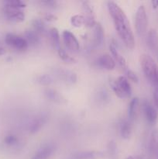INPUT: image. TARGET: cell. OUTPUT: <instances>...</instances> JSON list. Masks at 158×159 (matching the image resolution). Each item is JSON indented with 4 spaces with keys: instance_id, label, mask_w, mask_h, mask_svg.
<instances>
[{
    "instance_id": "cell-40",
    "label": "cell",
    "mask_w": 158,
    "mask_h": 159,
    "mask_svg": "<svg viewBox=\"0 0 158 159\" xmlns=\"http://www.w3.org/2000/svg\"><path fill=\"white\" fill-rule=\"evenodd\" d=\"M137 159H146V158H143V157H138Z\"/></svg>"
},
{
    "instance_id": "cell-25",
    "label": "cell",
    "mask_w": 158,
    "mask_h": 159,
    "mask_svg": "<svg viewBox=\"0 0 158 159\" xmlns=\"http://www.w3.org/2000/svg\"><path fill=\"white\" fill-rule=\"evenodd\" d=\"M71 23L74 27H81L85 25V17L82 15H74L71 18Z\"/></svg>"
},
{
    "instance_id": "cell-5",
    "label": "cell",
    "mask_w": 158,
    "mask_h": 159,
    "mask_svg": "<svg viewBox=\"0 0 158 159\" xmlns=\"http://www.w3.org/2000/svg\"><path fill=\"white\" fill-rule=\"evenodd\" d=\"M5 42L8 46L15 50H18V51L26 50L29 46L24 37L15 35V34H11V33L6 34V37H5Z\"/></svg>"
},
{
    "instance_id": "cell-12",
    "label": "cell",
    "mask_w": 158,
    "mask_h": 159,
    "mask_svg": "<svg viewBox=\"0 0 158 159\" xmlns=\"http://www.w3.org/2000/svg\"><path fill=\"white\" fill-rule=\"evenodd\" d=\"M96 65L99 68L106 70H113L116 68V61L113 57L108 54H104L99 56L96 60Z\"/></svg>"
},
{
    "instance_id": "cell-16",
    "label": "cell",
    "mask_w": 158,
    "mask_h": 159,
    "mask_svg": "<svg viewBox=\"0 0 158 159\" xmlns=\"http://www.w3.org/2000/svg\"><path fill=\"white\" fill-rule=\"evenodd\" d=\"M104 157V153L99 151H85L79 152L74 155L76 159H99Z\"/></svg>"
},
{
    "instance_id": "cell-32",
    "label": "cell",
    "mask_w": 158,
    "mask_h": 159,
    "mask_svg": "<svg viewBox=\"0 0 158 159\" xmlns=\"http://www.w3.org/2000/svg\"><path fill=\"white\" fill-rule=\"evenodd\" d=\"M108 152H109V155L111 156L116 157V149H117V146H116V143L114 141H110L108 144Z\"/></svg>"
},
{
    "instance_id": "cell-2",
    "label": "cell",
    "mask_w": 158,
    "mask_h": 159,
    "mask_svg": "<svg viewBox=\"0 0 158 159\" xmlns=\"http://www.w3.org/2000/svg\"><path fill=\"white\" fill-rule=\"evenodd\" d=\"M109 84L115 94L120 99L129 98L131 96V85L128 79L125 76H119L116 80H111Z\"/></svg>"
},
{
    "instance_id": "cell-15",
    "label": "cell",
    "mask_w": 158,
    "mask_h": 159,
    "mask_svg": "<svg viewBox=\"0 0 158 159\" xmlns=\"http://www.w3.org/2000/svg\"><path fill=\"white\" fill-rule=\"evenodd\" d=\"M44 96L48 100L58 104H63L67 102L66 99L55 89H46L44 91Z\"/></svg>"
},
{
    "instance_id": "cell-29",
    "label": "cell",
    "mask_w": 158,
    "mask_h": 159,
    "mask_svg": "<svg viewBox=\"0 0 158 159\" xmlns=\"http://www.w3.org/2000/svg\"><path fill=\"white\" fill-rule=\"evenodd\" d=\"M5 144L9 146H14L16 145L19 142V139L14 134H9L5 137L4 138Z\"/></svg>"
},
{
    "instance_id": "cell-21",
    "label": "cell",
    "mask_w": 158,
    "mask_h": 159,
    "mask_svg": "<svg viewBox=\"0 0 158 159\" xmlns=\"http://www.w3.org/2000/svg\"><path fill=\"white\" fill-rule=\"evenodd\" d=\"M25 39L27 41L28 44L32 45V46H36L40 42V34H37V32L33 30H26L25 33Z\"/></svg>"
},
{
    "instance_id": "cell-23",
    "label": "cell",
    "mask_w": 158,
    "mask_h": 159,
    "mask_svg": "<svg viewBox=\"0 0 158 159\" xmlns=\"http://www.w3.org/2000/svg\"><path fill=\"white\" fill-rule=\"evenodd\" d=\"M32 26L33 30L37 32L38 34H44L46 32V25L44 22L40 19H34L32 21Z\"/></svg>"
},
{
    "instance_id": "cell-26",
    "label": "cell",
    "mask_w": 158,
    "mask_h": 159,
    "mask_svg": "<svg viewBox=\"0 0 158 159\" xmlns=\"http://www.w3.org/2000/svg\"><path fill=\"white\" fill-rule=\"evenodd\" d=\"M150 144H151V146H150L151 150L158 155V129L153 130V133H152Z\"/></svg>"
},
{
    "instance_id": "cell-6",
    "label": "cell",
    "mask_w": 158,
    "mask_h": 159,
    "mask_svg": "<svg viewBox=\"0 0 158 159\" xmlns=\"http://www.w3.org/2000/svg\"><path fill=\"white\" fill-rule=\"evenodd\" d=\"M3 12H4V15L6 19L12 22L20 23V22L24 21L25 20V14L22 9L4 6Z\"/></svg>"
},
{
    "instance_id": "cell-7",
    "label": "cell",
    "mask_w": 158,
    "mask_h": 159,
    "mask_svg": "<svg viewBox=\"0 0 158 159\" xmlns=\"http://www.w3.org/2000/svg\"><path fill=\"white\" fill-rule=\"evenodd\" d=\"M62 37H63L64 43L68 50L72 52H76L78 51L80 48L79 42L73 33L68 30H65L62 33Z\"/></svg>"
},
{
    "instance_id": "cell-13",
    "label": "cell",
    "mask_w": 158,
    "mask_h": 159,
    "mask_svg": "<svg viewBox=\"0 0 158 159\" xmlns=\"http://www.w3.org/2000/svg\"><path fill=\"white\" fill-rule=\"evenodd\" d=\"M94 32H93V44L95 48H99L103 44L104 37V29L101 23H96L94 27Z\"/></svg>"
},
{
    "instance_id": "cell-8",
    "label": "cell",
    "mask_w": 158,
    "mask_h": 159,
    "mask_svg": "<svg viewBox=\"0 0 158 159\" xmlns=\"http://www.w3.org/2000/svg\"><path fill=\"white\" fill-rule=\"evenodd\" d=\"M82 9L85 16V25L88 27H94L96 24L95 16H94V9L91 3L88 1H85L82 2Z\"/></svg>"
},
{
    "instance_id": "cell-4",
    "label": "cell",
    "mask_w": 158,
    "mask_h": 159,
    "mask_svg": "<svg viewBox=\"0 0 158 159\" xmlns=\"http://www.w3.org/2000/svg\"><path fill=\"white\" fill-rule=\"evenodd\" d=\"M135 26L136 33L139 36H143L147 31L148 26V17L146 12L145 6L140 5L136 10L135 16Z\"/></svg>"
},
{
    "instance_id": "cell-20",
    "label": "cell",
    "mask_w": 158,
    "mask_h": 159,
    "mask_svg": "<svg viewBox=\"0 0 158 159\" xmlns=\"http://www.w3.org/2000/svg\"><path fill=\"white\" fill-rule=\"evenodd\" d=\"M119 131L122 138L124 139H128L131 136L132 134V125L131 122L127 120H123L121 121L120 125H119Z\"/></svg>"
},
{
    "instance_id": "cell-35",
    "label": "cell",
    "mask_w": 158,
    "mask_h": 159,
    "mask_svg": "<svg viewBox=\"0 0 158 159\" xmlns=\"http://www.w3.org/2000/svg\"><path fill=\"white\" fill-rule=\"evenodd\" d=\"M42 3L46 5V6H55L57 4V2L56 1H47V0H45V1H42Z\"/></svg>"
},
{
    "instance_id": "cell-34",
    "label": "cell",
    "mask_w": 158,
    "mask_h": 159,
    "mask_svg": "<svg viewBox=\"0 0 158 159\" xmlns=\"http://www.w3.org/2000/svg\"><path fill=\"white\" fill-rule=\"evenodd\" d=\"M153 100H154L155 106L158 109V86L153 90Z\"/></svg>"
},
{
    "instance_id": "cell-38",
    "label": "cell",
    "mask_w": 158,
    "mask_h": 159,
    "mask_svg": "<svg viewBox=\"0 0 158 159\" xmlns=\"http://www.w3.org/2000/svg\"><path fill=\"white\" fill-rule=\"evenodd\" d=\"M156 83L158 84V69H157V73H156Z\"/></svg>"
},
{
    "instance_id": "cell-37",
    "label": "cell",
    "mask_w": 158,
    "mask_h": 159,
    "mask_svg": "<svg viewBox=\"0 0 158 159\" xmlns=\"http://www.w3.org/2000/svg\"><path fill=\"white\" fill-rule=\"evenodd\" d=\"M5 53H6V50L2 46L1 43H0V55H3V54H5Z\"/></svg>"
},
{
    "instance_id": "cell-14",
    "label": "cell",
    "mask_w": 158,
    "mask_h": 159,
    "mask_svg": "<svg viewBox=\"0 0 158 159\" xmlns=\"http://www.w3.org/2000/svg\"><path fill=\"white\" fill-rule=\"evenodd\" d=\"M147 43L153 52L158 51V33L155 29H150L147 34Z\"/></svg>"
},
{
    "instance_id": "cell-28",
    "label": "cell",
    "mask_w": 158,
    "mask_h": 159,
    "mask_svg": "<svg viewBox=\"0 0 158 159\" xmlns=\"http://www.w3.org/2000/svg\"><path fill=\"white\" fill-rule=\"evenodd\" d=\"M37 82L42 85H50L53 82V78L50 75H41L37 78Z\"/></svg>"
},
{
    "instance_id": "cell-9",
    "label": "cell",
    "mask_w": 158,
    "mask_h": 159,
    "mask_svg": "<svg viewBox=\"0 0 158 159\" xmlns=\"http://www.w3.org/2000/svg\"><path fill=\"white\" fill-rule=\"evenodd\" d=\"M142 108L146 120L150 124H155L157 120L158 113L153 105L148 101L144 100L142 104Z\"/></svg>"
},
{
    "instance_id": "cell-10",
    "label": "cell",
    "mask_w": 158,
    "mask_h": 159,
    "mask_svg": "<svg viewBox=\"0 0 158 159\" xmlns=\"http://www.w3.org/2000/svg\"><path fill=\"white\" fill-rule=\"evenodd\" d=\"M54 73L58 77L59 79H60L67 84L71 85V84H74L77 82L76 74L73 71H69V70L64 69V68H56L54 70Z\"/></svg>"
},
{
    "instance_id": "cell-1",
    "label": "cell",
    "mask_w": 158,
    "mask_h": 159,
    "mask_svg": "<svg viewBox=\"0 0 158 159\" xmlns=\"http://www.w3.org/2000/svg\"><path fill=\"white\" fill-rule=\"evenodd\" d=\"M107 7L118 35L126 48L133 49L135 47V37L127 16L122 8L114 2H108Z\"/></svg>"
},
{
    "instance_id": "cell-31",
    "label": "cell",
    "mask_w": 158,
    "mask_h": 159,
    "mask_svg": "<svg viewBox=\"0 0 158 159\" xmlns=\"http://www.w3.org/2000/svg\"><path fill=\"white\" fill-rule=\"evenodd\" d=\"M125 71V74H126L127 78H128L130 81L135 82V83H138V82H139V78H138L137 75H136L134 71L129 69V68H126Z\"/></svg>"
},
{
    "instance_id": "cell-30",
    "label": "cell",
    "mask_w": 158,
    "mask_h": 159,
    "mask_svg": "<svg viewBox=\"0 0 158 159\" xmlns=\"http://www.w3.org/2000/svg\"><path fill=\"white\" fill-rule=\"evenodd\" d=\"M97 97L99 101L104 102V103H105V102H107V101H108V99H109V96H108V92L105 89L99 90L97 93Z\"/></svg>"
},
{
    "instance_id": "cell-3",
    "label": "cell",
    "mask_w": 158,
    "mask_h": 159,
    "mask_svg": "<svg viewBox=\"0 0 158 159\" xmlns=\"http://www.w3.org/2000/svg\"><path fill=\"white\" fill-rule=\"evenodd\" d=\"M140 64L143 71L146 77L150 82L156 83V77L158 67L153 57L147 54H143L140 57Z\"/></svg>"
},
{
    "instance_id": "cell-33",
    "label": "cell",
    "mask_w": 158,
    "mask_h": 159,
    "mask_svg": "<svg viewBox=\"0 0 158 159\" xmlns=\"http://www.w3.org/2000/svg\"><path fill=\"white\" fill-rule=\"evenodd\" d=\"M44 19L48 22H54L57 20V16L53 13H48L45 16Z\"/></svg>"
},
{
    "instance_id": "cell-18",
    "label": "cell",
    "mask_w": 158,
    "mask_h": 159,
    "mask_svg": "<svg viewBox=\"0 0 158 159\" xmlns=\"http://www.w3.org/2000/svg\"><path fill=\"white\" fill-rule=\"evenodd\" d=\"M109 50H110V52H111L112 55L113 56L115 59V61H117V63L119 64V66L121 67L123 69H126L127 67H126V61H125V57L120 54V53L118 51L117 48L115 46L113 43H111L109 45Z\"/></svg>"
},
{
    "instance_id": "cell-27",
    "label": "cell",
    "mask_w": 158,
    "mask_h": 159,
    "mask_svg": "<svg viewBox=\"0 0 158 159\" xmlns=\"http://www.w3.org/2000/svg\"><path fill=\"white\" fill-rule=\"evenodd\" d=\"M57 53H58V55L60 57V58L61 59L64 61L67 62V63H75L76 60L73 57L70 56L66 51L64 49H62L61 48L57 51Z\"/></svg>"
},
{
    "instance_id": "cell-19",
    "label": "cell",
    "mask_w": 158,
    "mask_h": 159,
    "mask_svg": "<svg viewBox=\"0 0 158 159\" xmlns=\"http://www.w3.org/2000/svg\"><path fill=\"white\" fill-rule=\"evenodd\" d=\"M139 99L137 97H135L131 99L128 107V110H127V116H128L129 120L131 122L136 117V113L138 110V107H139Z\"/></svg>"
},
{
    "instance_id": "cell-17",
    "label": "cell",
    "mask_w": 158,
    "mask_h": 159,
    "mask_svg": "<svg viewBox=\"0 0 158 159\" xmlns=\"http://www.w3.org/2000/svg\"><path fill=\"white\" fill-rule=\"evenodd\" d=\"M46 119H47V116L45 114H41L40 116H37L32 121L30 126H29V131H30V133L35 134L38 132L41 129V127H43V124L46 122Z\"/></svg>"
},
{
    "instance_id": "cell-39",
    "label": "cell",
    "mask_w": 158,
    "mask_h": 159,
    "mask_svg": "<svg viewBox=\"0 0 158 159\" xmlns=\"http://www.w3.org/2000/svg\"><path fill=\"white\" fill-rule=\"evenodd\" d=\"M125 159H134V158H133V156H129V157H127Z\"/></svg>"
},
{
    "instance_id": "cell-24",
    "label": "cell",
    "mask_w": 158,
    "mask_h": 159,
    "mask_svg": "<svg viewBox=\"0 0 158 159\" xmlns=\"http://www.w3.org/2000/svg\"><path fill=\"white\" fill-rule=\"evenodd\" d=\"M4 6L22 9L26 7V3L21 0H6L4 2Z\"/></svg>"
},
{
    "instance_id": "cell-36",
    "label": "cell",
    "mask_w": 158,
    "mask_h": 159,
    "mask_svg": "<svg viewBox=\"0 0 158 159\" xmlns=\"http://www.w3.org/2000/svg\"><path fill=\"white\" fill-rule=\"evenodd\" d=\"M151 4L153 9H156V8L158 7V0H153V1L151 2Z\"/></svg>"
},
{
    "instance_id": "cell-11",
    "label": "cell",
    "mask_w": 158,
    "mask_h": 159,
    "mask_svg": "<svg viewBox=\"0 0 158 159\" xmlns=\"http://www.w3.org/2000/svg\"><path fill=\"white\" fill-rule=\"evenodd\" d=\"M55 151V147L52 144H46L41 146L37 151L32 159H49Z\"/></svg>"
},
{
    "instance_id": "cell-22",
    "label": "cell",
    "mask_w": 158,
    "mask_h": 159,
    "mask_svg": "<svg viewBox=\"0 0 158 159\" xmlns=\"http://www.w3.org/2000/svg\"><path fill=\"white\" fill-rule=\"evenodd\" d=\"M50 37V42L53 48L58 51L60 48V34H59L58 30L55 27H53L49 31Z\"/></svg>"
}]
</instances>
